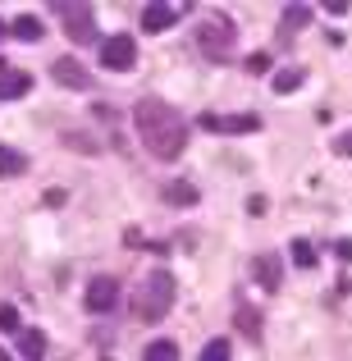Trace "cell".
<instances>
[{"label": "cell", "instance_id": "1", "mask_svg": "<svg viewBox=\"0 0 352 361\" xmlns=\"http://www.w3.org/2000/svg\"><path fill=\"white\" fill-rule=\"evenodd\" d=\"M133 123H138V137L147 147V156L156 160H178L188 147V119L178 115L169 101H156V97H142L133 106Z\"/></svg>", "mask_w": 352, "mask_h": 361}, {"label": "cell", "instance_id": "2", "mask_svg": "<svg viewBox=\"0 0 352 361\" xmlns=\"http://www.w3.org/2000/svg\"><path fill=\"white\" fill-rule=\"evenodd\" d=\"M169 307H174V274L169 270H151L147 279L133 293V320H165Z\"/></svg>", "mask_w": 352, "mask_h": 361}, {"label": "cell", "instance_id": "3", "mask_svg": "<svg viewBox=\"0 0 352 361\" xmlns=\"http://www.w3.org/2000/svg\"><path fill=\"white\" fill-rule=\"evenodd\" d=\"M193 37H197V51L211 64H229L233 51H238V27H233V18H224V14L202 18V23L193 27Z\"/></svg>", "mask_w": 352, "mask_h": 361}, {"label": "cell", "instance_id": "4", "mask_svg": "<svg viewBox=\"0 0 352 361\" xmlns=\"http://www.w3.org/2000/svg\"><path fill=\"white\" fill-rule=\"evenodd\" d=\"M55 14L64 18V37H69L73 46H97V42H101L92 5H55Z\"/></svg>", "mask_w": 352, "mask_h": 361}, {"label": "cell", "instance_id": "5", "mask_svg": "<svg viewBox=\"0 0 352 361\" xmlns=\"http://www.w3.org/2000/svg\"><path fill=\"white\" fill-rule=\"evenodd\" d=\"M101 64H106L110 73H128L138 69V42H133L128 32H115L101 42Z\"/></svg>", "mask_w": 352, "mask_h": 361}, {"label": "cell", "instance_id": "6", "mask_svg": "<svg viewBox=\"0 0 352 361\" xmlns=\"http://www.w3.org/2000/svg\"><path fill=\"white\" fill-rule=\"evenodd\" d=\"M83 307H87L92 316H110V311L119 307V279H110V274H97V279L83 288Z\"/></svg>", "mask_w": 352, "mask_h": 361}, {"label": "cell", "instance_id": "7", "mask_svg": "<svg viewBox=\"0 0 352 361\" xmlns=\"http://www.w3.org/2000/svg\"><path fill=\"white\" fill-rule=\"evenodd\" d=\"M51 78L60 82V87H73V92H87L92 87V69H83L73 55H60V60L51 64Z\"/></svg>", "mask_w": 352, "mask_h": 361}, {"label": "cell", "instance_id": "8", "mask_svg": "<svg viewBox=\"0 0 352 361\" xmlns=\"http://www.w3.org/2000/svg\"><path fill=\"white\" fill-rule=\"evenodd\" d=\"M197 123L206 133H256L261 128V115H202Z\"/></svg>", "mask_w": 352, "mask_h": 361}, {"label": "cell", "instance_id": "9", "mask_svg": "<svg viewBox=\"0 0 352 361\" xmlns=\"http://www.w3.org/2000/svg\"><path fill=\"white\" fill-rule=\"evenodd\" d=\"M252 279L261 283L265 293H274V288L284 283V265H279V256H274V252H261V256L252 261Z\"/></svg>", "mask_w": 352, "mask_h": 361}, {"label": "cell", "instance_id": "10", "mask_svg": "<svg viewBox=\"0 0 352 361\" xmlns=\"http://www.w3.org/2000/svg\"><path fill=\"white\" fill-rule=\"evenodd\" d=\"M178 18H183V5H147L142 9V27H147V32H165Z\"/></svg>", "mask_w": 352, "mask_h": 361}, {"label": "cell", "instance_id": "11", "mask_svg": "<svg viewBox=\"0 0 352 361\" xmlns=\"http://www.w3.org/2000/svg\"><path fill=\"white\" fill-rule=\"evenodd\" d=\"M28 92H32V73H23V69L0 73V101H18V97H28Z\"/></svg>", "mask_w": 352, "mask_h": 361}, {"label": "cell", "instance_id": "12", "mask_svg": "<svg viewBox=\"0 0 352 361\" xmlns=\"http://www.w3.org/2000/svg\"><path fill=\"white\" fill-rule=\"evenodd\" d=\"M18 357L23 361H42L46 357V334L42 329H23V334H18Z\"/></svg>", "mask_w": 352, "mask_h": 361}, {"label": "cell", "instance_id": "13", "mask_svg": "<svg viewBox=\"0 0 352 361\" xmlns=\"http://www.w3.org/2000/svg\"><path fill=\"white\" fill-rule=\"evenodd\" d=\"M311 14H316L311 5H289V9H284V27H279V37L289 42L298 27H307V23H311Z\"/></svg>", "mask_w": 352, "mask_h": 361}, {"label": "cell", "instance_id": "14", "mask_svg": "<svg viewBox=\"0 0 352 361\" xmlns=\"http://www.w3.org/2000/svg\"><path fill=\"white\" fill-rule=\"evenodd\" d=\"M18 174H28V156L14 147H0V178H18Z\"/></svg>", "mask_w": 352, "mask_h": 361}, {"label": "cell", "instance_id": "15", "mask_svg": "<svg viewBox=\"0 0 352 361\" xmlns=\"http://www.w3.org/2000/svg\"><path fill=\"white\" fill-rule=\"evenodd\" d=\"M238 329H243L252 343H261V320H256V311L247 307V298H238Z\"/></svg>", "mask_w": 352, "mask_h": 361}, {"label": "cell", "instance_id": "16", "mask_svg": "<svg viewBox=\"0 0 352 361\" xmlns=\"http://www.w3.org/2000/svg\"><path fill=\"white\" fill-rule=\"evenodd\" d=\"M9 32H14L18 42H42V32H46V27L37 23L32 14H23V18H14V23H9Z\"/></svg>", "mask_w": 352, "mask_h": 361}, {"label": "cell", "instance_id": "17", "mask_svg": "<svg viewBox=\"0 0 352 361\" xmlns=\"http://www.w3.org/2000/svg\"><path fill=\"white\" fill-rule=\"evenodd\" d=\"M142 361H178V343L174 338H156V343H147Z\"/></svg>", "mask_w": 352, "mask_h": 361}, {"label": "cell", "instance_id": "18", "mask_svg": "<svg viewBox=\"0 0 352 361\" xmlns=\"http://www.w3.org/2000/svg\"><path fill=\"white\" fill-rule=\"evenodd\" d=\"M197 188L193 183H165V202H174V206H197Z\"/></svg>", "mask_w": 352, "mask_h": 361}, {"label": "cell", "instance_id": "19", "mask_svg": "<svg viewBox=\"0 0 352 361\" xmlns=\"http://www.w3.org/2000/svg\"><path fill=\"white\" fill-rule=\"evenodd\" d=\"M289 247H293L289 256H293V265H298V270H316V252H311V243H307V238H293Z\"/></svg>", "mask_w": 352, "mask_h": 361}, {"label": "cell", "instance_id": "20", "mask_svg": "<svg viewBox=\"0 0 352 361\" xmlns=\"http://www.w3.org/2000/svg\"><path fill=\"white\" fill-rule=\"evenodd\" d=\"M270 87L279 92V97H284V92H298V87H302V69H279V73L270 78Z\"/></svg>", "mask_w": 352, "mask_h": 361}, {"label": "cell", "instance_id": "21", "mask_svg": "<svg viewBox=\"0 0 352 361\" xmlns=\"http://www.w3.org/2000/svg\"><path fill=\"white\" fill-rule=\"evenodd\" d=\"M229 357H233L229 338H211V343L202 348V357H197V361H229Z\"/></svg>", "mask_w": 352, "mask_h": 361}, {"label": "cell", "instance_id": "22", "mask_svg": "<svg viewBox=\"0 0 352 361\" xmlns=\"http://www.w3.org/2000/svg\"><path fill=\"white\" fill-rule=\"evenodd\" d=\"M0 334H23V329H18V311L9 307V302H0Z\"/></svg>", "mask_w": 352, "mask_h": 361}, {"label": "cell", "instance_id": "23", "mask_svg": "<svg viewBox=\"0 0 352 361\" xmlns=\"http://www.w3.org/2000/svg\"><path fill=\"white\" fill-rule=\"evenodd\" d=\"M247 73H256V78H261V73H270V55H265V51L247 55Z\"/></svg>", "mask_w": 352, "mask_h": 361}, {"label": "cell", "instance_id": "24", "mask_svg": "<svg viewBox=\"0 0 352 361\" xmlns=\"http://www.w3.org/2000/svg\"><path fill=\"white\" fill-rule=\"evenodd\" d=\"M334 156H344V160H352V128L344 133V137H334Z\"/></svg>", "mask_w": 352, "mask_h": 361}, {"label": "cell", "instance_id": "25", "mask_svg": "<svg viewBox=\"0 0 352 361\" xmlns=\"http://www.w3.org/2000/svg\"><path fill=\"white\" fill-rule=\"evenodd\" d=\"M247 215H265V197H247Z\"/></svg>", "mask_w": 352, "mask_h": 361}, {"label": "cell", "instance_id": "26", "mask_svg": "<svg viewBox=\"0 0 352 361\" xmlns=\"http://www.w3.org/2000/svg\"><path fill=\"white\" fill-rule=\"evenodd\" d=\"M339 256H344V261H352V238H344V243H339Z\"/></svg>", "mask_w": 352, "mask_h": 361}, {"label": "cell", "instance_id": "27", "mask_svg": "<svg viewBox=\"0 0 352 361\" xmlns=\"http://www.w3.org/2000/svg\"><path fill=\"white\" fill-rule=\"evenodd\" d=\"M0 361H14V357H9V353H5V348H0Z\"/></svg>", "mask_w": 352, "mask_h": 361}, {"label": "cell", "instance_id": "28", "mask_svg": "<svg viewBox=\"0 0 352 361\" xmlns=\"http://www.w3.org/2000/svg\"><path fill=\"white\" fill-rule=\"evenodd\" d=\"M5 32H9V27H5V23H0V37H5Z\"/></svg>", "mask_w": 352, "mask_h": 361}, {"label": "cell", "instance_id": "29", "mask_svg": "<svg viewBox=\"0 0 352 361\" xmlns=\"http://www.w3.org/2000/svg\"><path fill=\"white\" fill-rule=\"evenodd\" d=\"M0 69H5V60H0Z\"/></svg>", "mask_w": 352, "mask_h": 361}, {"label": "cell", "instance_id": "30", "mask_svg": "<svg viewBox=\"0 0 352 361\" xmlns=\"http://www.w3.org/2000/svg\"><path fill=\"white\" fill-rule=\"evenodd\" d=\"M106 361H110V357H106Z\"/></svg>", "mask_w": 352, "mask_h": 361}]
</instances>
